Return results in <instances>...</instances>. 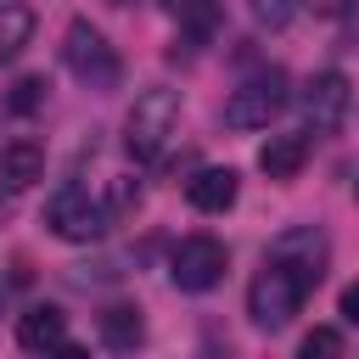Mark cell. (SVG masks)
I'll list each match as a JSON object with an SVG mask.
<instances>
[{
    "label": "cell",
    "mask_w": 359,
    "mask_h": 359,
    "mask_svg": "<svg viewBox=\"0 0 359 359\" xmlns=\"http://www.w3.org/2000/svg\"><path fill=\"white\" fill-rule=\"evenodd\" d=\"M17 342H22L28 353H56V348L67 342V314H62L56 303H34V309L17 320Z\"/></svg>",
    "instance_id": "ba28073f"
},
{
    "label": "cell",
    "mask_w": 359,
    "mask_h": 359,
    "mask_svg": "<svg viewBox=\"0 0 359 359\" xmlns=\"http://www.w3.org/2000/svg\"><path fill=\"white\" fill-rule=\"evenodd\" d=\"M0 309H6V286H0Z\"/></svg>",
    "instance_id": "ffe728a7"
},
{
    "label": "cell",
    "mask_w": 359,
    "mask_h": 359,
    "mask_svg": "<svg viewBox=\"0 0 359 359\" xmlns=\"http://www.w3.org/2000/svg\"><path fill=\"white\" fill-rule=\"evenodd\" d=\"M28 39H34V11L17 6V0H6V6H0V67L17 62Z\"/></svg>",
    "instance_id": "7c38bea8"
},
{
    "label": "cell",
    "mask_w": 359,
    "mask_h": 359,
    "mask_svg": "<svg viewBox=\"0 0 359 359\" xmlns=\"http://www.w3.org/2000/svg\"><path fill=\"white\" fill-rule=\"evenodd\" d=\"M252 6V22L258 28H286L297 17V0H247Z\"/></svg>",
    "instance_id": "9a60e30c"
},
{
    "label": "cell",
    "mask_w": 359,
    "mask_h": 359,
    "mask_svg": "<svg viewBox=\"0 0 359 359\" xmlns=\"http://www.w3.org/2000/svg\"><path fill=\"white\" fill-rule=\"evenodd\" d=\"M45 224H50L62 241H101L107 224H112V213H107V202H95L84 185H62V191L45 202Z\"/></svg>",
    "instance_id": "277c9868"
},
{
    "label": "cell",
    "mask_w": 359,
    "mask_h": 359,
    "mask_svg": "<svg viewBox=\"0 0 359 359\" xmlns=\"http://www.w3.org/2000/svg\"><path fill=\"white\" fill-rule=\"evenodd\" d=\"M107 6H129V0H107Z\"/></svg>",
    "instance_id": "44dd1931"
},
{
    "label": "cell",
    "mask_w": 359,
    "mask_h": 359,
    "mask_svg": "<svg viewBox=\"0 0 359 359\" xmlns=\"http://www.w3.org/2000/svg\"><path fill=\"white\" fill-rule=\"evenodd\" d=\"M303 163H309V129H297V135H269V140L258 146V168H264L269 180H297Z\"/></svg>",
    "instance_id": "30bf717a"
},
{
    "label": "cell",
    "mask_w": 359,
    "mask_h": 359,
    "mask_svg": "<svg viewBox=\"0 0 359 359\" xmlns=\"http://www.w3.org/2000/svg\"><path fill=\"white\" fill-rule=\"evenodd\" d=\"M224 269H230V252L213 236H185L174 247V258H168V280L180 292H213L224 280Z\"/></svg>",
    "instance_id": "5b68a950"
},
{
    "label": "cell",
    "mask_w": 359,
    "mask_h": 359,
    "mask_svg": "<svg viewBox=\"0 0 359 359\" xmlns=\"http://www.w3.org/2000/svg\"><path fill=\"white\" fill-rule=\"evenodd\" d=\"M236 191H241L236 168H196V174L185 180V202H191L196 213H224V208L236 202Z\"/></svg>",
    "instance_id": "9c48e42d"
},
{
    "label": "cell",
    "mask_w": 359,
    "mask_h": 359,
    "mask_svg": "<svg viewBox=\"0 0 359 359\" xmlns=\"http://www.w3.org/2000/svg\"><path fill=\"white\" fill-rule=\"evenodd\" d=\"M174 129H180V90H163V84L140 90L135 107H129V118H123V151L135 163H157L168 151Z\"/></svg>",
    "instance_id": "7a4b0ae2"
},
{
    "label": "cell",
    "mask_w": 359,
    "mask_h": 359,
    "mask_svg": "<svg viewBox=\"0 0 359 359\" xmlns=\"http://www.w3.org/2000/svg\"><path fill=\"white\" fill-rule=\"evenodd\" d=\"M325 275V236L314 224H292L269 241V258L264 269L252 275L247 286V320L258 331H280L292 325V314L309 303V292L320 286Z\"/></svg>",
    "instance_id": "6da1fadb"
},
{
    "label": "cell",
    "mask_w": 359,
    "mask_h": 359,
    "mask_svg": "<svg viewBox=\"0 0 359 359\" xmlns=\"http://www.w3.org/2000/svg\"><path fill=\"white\" fill-rule=\"evenodd\" d=\"M337 314H342L348 325H359V280H353V286L342 292V303H337Z\"/></svg>",
    "instance_id": "d6986e66"
},
{
    "label": "cell",
    "mask_w": 359,
    "mask_h": 359,
    "mask_svg": "<svg viewBox=\"0 0 359 359\" xmlns=\"http://www.w3.org/2000/svg\"><path fill=\"white\" fill-rule=\"evenodd\" d=\"M348 107H353V90H348V79L337 67H325V73H314L303 84V118H309L314 135H331L348 118Z\"/></svg>",
    "instance_id": "52a82bcc"
},
{
    "label": "cell",
    "mask_w": 359,
    "mask_h": 359,
    "mask_svg": "<svg viewBox=\"0 0 359 359\" xmlns=\"http://www.w3.org/2000/svg\"><path fill=\"white\" fill-rule=\"evenodd\" d=\"M101 337H107V348H135V342L146 337V320H140V309H129V303H112V309L101 314Z\"/></svg>",
    "instance_id": "4fadbf2b"
},
{
    "label": "cell",
    "mask_w": 359,
    "mask_h": 359,
    "mask_svg": "<svg viewBox=\"0 0 359 359\" xmlns=\"http://www.w3.org/2000/svg\"><path fill=\"white\" fill-rule=\"evenodd\" d=\"M297 353H303V359H314V353H320V359H331V353H342V337H337L331 325H314V331L303 337V348H297Z\"/></svg>",
    "instance_id": "2e32d148"
},
{
    "label": "cell",
    "mask_w": 359,
    "mask_h": 359,
    "mask_svg": "<svg viewBox=\"0 0 359 359\" xmlns=\"http://www.w3.org/2000/svg\"><path fill=\"white\" fill-rule=\"evenodd\" d=\"M34 180H45V146H39V140H11V146H0V185H6V191H28Z\"/></svg>",
    "instance_id": "8fae6325"
},
{
    "label": "cell",
    "mask_w": 359,
    "mask_h": 359,
    "mask_svg": "<svg viewBox=\"0 0 359 359\" xmlns=\"http://www.w3.org/2000/svg\"><path fill=\"white\" fill-rule=\"evenodd\" d=\"M168 6V17L191 34V39H208L213 28H219V0H163Z\"/></svg>",
    "instance_id": "5bb4252c"
},
{
    "label": "cell",
    "mask_w": 359,
    "mask_h": 359,
    "mask_svg": "<svg viewBox=\"0 0 359 359\" xmlns=\"http://www.w3.org/2000/svg\"><path fill=\"white\" fill-rule=\"evenodd\" d=\"M45 101V79H17L11 84V112H34Z\"/></svg>",
    "instance_id": "e0dca14e"
},
{
    "label": "cell",
    "mask_w": 359,
    "mask_h": 359,
    "mask_svg": "<svg viewBox=\"0 0 359 359\" xmlns=\"http://www.w3.org/2000/svg\"><path fill=\"white\" fill-rule=\"evenodd\" d=\"M135 202H140V185H135V180H112V185H107V213H112V219L129 213Z\"/></svg>",
    "instance_id": "ac0fdd59"
},
{
    "label": "cell",
    "mask_w": 359,
    "mask_h": 359,
    "mask_svg": "<svg viewBox=\"0 0 359 359\" xmlns=\"http://www.w3.org/2000/svg\"><path fill=\"white\" fill-rule=\"evenodd\" d=\"M286 107V79L280 73H264L252 84H241L230 101H224V123L230 129H269V118Z\"/></svg>",
    "instance_id": "8992f818"
},
{
    "label": "cell",
    "mask_w": 359,
    "mask_h": 359,
    "mask_svg": "<svg viewBox=\"0 0 359 359\" xmlns=\"http://www.w3.org/2000/svg\"><path fill=\"white\" fill-rule=\"evenodd\" d=\"M62 62H67V73H73L84 90H95V95L118 90V79H123L118 50H112V45H107V34H101V28H90L84 17L67 28V39H62Z\"/></svg>",
    "instance_id": "3957f363"
}]
</instances>
